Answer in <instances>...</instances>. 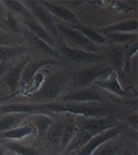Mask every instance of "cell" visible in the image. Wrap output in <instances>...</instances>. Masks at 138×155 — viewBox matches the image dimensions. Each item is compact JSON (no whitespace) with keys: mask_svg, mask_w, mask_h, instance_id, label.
Instances as JSON below:
<instances>
[{"mask_svg":"<svg viewBox=\"0 0 138 155\" xmlns=\"http://www.w3.org/2000/svg\"><path fill=\"white\" fill-rule=\"evenodd\" d=\"M108 38L111 39L116 44H126L128 42H133L136 39L137 34H126V33H112L108 34Z\"/></svg>","mask_w":138,"mask_h":155,"instance_id":"31","label":"cell"},{"mask_svg":"<svg viewBox=\"0 0 138 155\" xmlns=\"http://www.w3.org/2000/svg\"><path fill=\"white\" fill-rule=\"evenodd\" d=\"M10 68L12 66H9L7 63H0V77H2V75L7 73Z\"/></svg>","mask_w":138,"mask_h":155,"instance_id":"34","label":"cell"},{"mask_svg":"<svg viewBox=\"0 0 138 155\" xmlns=\"http://www.w3.org/2000/svg\"><path fill=\"white\" fill-rule=\"evenodd\" d=\"M63 102H104L106 98L98 91L94 85L83 89H77L65 93L61 99Z\"/></svg>","mask_w":138,"mask_h":155,"instance_id":"7","label":"cell"},{"mask_svg":"<svg viewBox=\"0 0 138 155\" xmlns=\"http://www.w3.org/2000/svg\"><path fill=\"white\" fill-rule=\"evenodd\" d=\"M101 35H108L112 33H126V34H136L137 31V19L131 18V19H126L123 21L116 23L111 26H108L104 28H100L97 31Z\"/></svg>","mask_w":138,"mask_h":155,"instance_id":"15","label":"cell"},{"mask_svg":"<svg viewBox=\"0 0 138 155\" xmlns=\"http://www.w3.org/2000/svg\"><path fill=\"white\" fill-rule=\"evenodd\" d=\"M26 5H28V9L31 10V15L34 18L38 21L46 31L50 33V35L55 38H60V31L58 29V23L55 20V17L52 16L47 9L42 5V2L37 1H27Z\"/></svg>","mask_w":138,"mask_h":155,"instance_id":"3","label":"cell"},{"mask_svg":"<svg viewBox=\"0 0 138 155\" xmlns=\"http://www.w3.org/2000/svg\"><path fill=\"white\" fill-rule=\"evenodd\" d=\"M91 138H92V136L90 135L88 132H85L83 128H81L80 126H79V129H77L75 136L73 137V140L70 142V144L65 147L66 152H67V153H73V152L75 153V152L79 151L81 147H83Z\"/></svg>","mask_w":138,"mask_h":155,"instance_id":"18","label":"cell"},{"mask_svg":"<svg viewBox=\"0 0 138 155\" xmlns=\"http://www.w3.org/2000/svg\"><path fill=\"white\" fill-rule=\"evenodd\" d=\"M2 4L10 12L24 16V18H33L34 17L31 15V10L27 8V6H25L24 2H20V1H17V0H5V1H2Z\"/></svg>","mask_w":138,"mask_h":155,"instance_id":"24","label":"cell"},{"mask_svg":"<svg viewBox=\"0 0 138 155\" xmlns=\"http://www.w3.org/2000/svg\"><path fill=\"white\" fill-rule=\"evenodd\" d=\"M58 29L60 33L63 34V36L65 37L67 41L73 42L75 45L80 47L85 48V51H91L92 53L97 52V46L96 44H93L91 41H89L84 35H82L80 31H77L75 28H73L70 25H64L62 23H58Z\"/></svg>","mask_w":138,"mask_h":155,"instance_id":"10","label":"cell"},{"mask_svg":"<svg viewBox=\"0 0 138 155\" xmlns=\"http://www.w3.org/2000/svg\"><path fill=\"white\" fill-rule=\"evenodd\" d=\"M25 47L17 44L10 46H0V63H7L8 61L25 53Z\"/></svg>","mask_w":138,"mask_h":155,"instance_id":"22","label":"cell"},{"mask_svg":"<svg viewBox=\"0 0 138 155\" xmlns=\"http://www.w3.org/2000/svg\"><path fill=\"white\" fill-rule=\"evenodd\" d=\"M123 147L125 145L121 142L112 138L106 143L101 144L91 155H118L123 150Z\"/></svg>","mask_w":138,"mask_h":155,"instance_id":"19","label":"cell"},{"mask_svg":"<svg viewBox=\"0 0 138 155\" xmlns=\"http://www.w3.org/2000/svg\"><path fill=\"white\" fill-rule=\"evenodd\" d=\"M111 70V68L108 64H97V65L90 66L88 69L81 70L75 73V79L73 80V85H77V89H83V88H89L93 85V83L106 74L108 71Z\"/></svg>","mask_w":138,"mask_h":155,"instance_id":"4","label":"cell"},{"mask_svg":"<svg viewBox=\"0 0 138 155\" xmlns=\"http://www.w3.org/2000/svg\"><path fill=\"white\" fill-rule=\"evenodd\" d=\"M45 106L56 114H70L85 118L111 117L115 111L111 106L104 102H52Z\"/></svg>","mask_w":138,"mask_h":155,"instance_id":"1","label":"cell"},{"mask_svg":"<svg viewBox=\"0 0 138 155\" xmlns=\"http://www.w3.org/2000/svg\"><path fill=\"white\" fill-rule=\"evenodd\" d=\"M119 126L118 120L113 117H104V118H92L91 120L83 121L80 127L83 128L85 132H88L93 137L99 135L101 133L106 132L108 129Z\"/></svg>","mask_w":138,"mask_h":155,"instance_id":"11","label":"cell"},{"mask_svg":"<svg viewBox=\"0 0 138 155\" xmlns=\"http://www.w3.org/2000/svg\"><path fill=\"white\" fill-rule=\"evenodd\" d=\"M36 132L35 130L34 126L31 124H24L20 125L18 127L14 128V129H10V130H7L2 134V137L6 138V140H21L26 136H29L31 134H34Z\"/></svg>","mask_w":138,"mask_h":155,"instance_id":"20","label":"cell"},{"mask_svg":"<svg viewBox=\"0 0 138 155\" xmlns=\"http://www.w3.org/2000/svg\"><path fill=\"white\" fill-rule=\"evenodd\" d=\"M63 130H64V125L62 124H52L50 129L47 130V137L48 140L54 144H60L62 140V135H63Z\"/></svg>","mask_w":138,"mask_h":155,"instance_id":"29","label":"cell"},{"mask_svg":"<svg viewBox=\"0 0 138 155\" xmlns=\"http://www.w3.org/2000/svg\"><path fill=\"white\" fill-rule=\"evenodd\" d=\"M54 63H56V62H55V61H52V60H39V61H34V62H31V61H29V62L26 64V66L24 68V71H23V73H21V79H20L19 88H18V90H17L16 93L25 94V92H26L27 89H28V87L31 85L34 77L37 74V72H38L39 70H42L43 68L50 66V65H52V64H54ZM15 94L9 96V97H7V98H4V99H1L0 101L9 99L10 97H14Z\"/></svg>","mask_w":138,"mask_h":155,"instance_id":"5","label":"cell"},{"mask_svg":"<svg viewBox=\"0 0 138 155\" xmlns=\"http://www.w3.org/2000/svg\"><path fill=\"white\" fill-rule=\"evenodd\" d=\"M24 24L26 26L29 31H31V35L36 36L38 38L43 39L44 42H46L47 44H50L51 46H54L55 45V41L52 36L50 35V33L46 31L45 28L43 27L42 25L35 19L34 17L33 18H24Z\"/></svg>","mask_w":138,"mask_h":155,"instance_id":"16","label":"cell"},{"mask_svg":"<svg viewBox=\"0 0 138 155\" xmlns=\"http://www.w3.org/2000/svg\"><path fill=\"white\" fill-rule=\"evenodd\" d=\"M94 87H99L101 89H104L108 92H111L120 98L127 97V90L123 89V87L118 80V74L115 70L108 71L107 73L100 77L94 83Z\"/></svg>","mask_w":138,"mask_h":155,"instance_id":"9","label":"cell"},{"mask_svg":"<svg viewBox=\"0 0 138 155\" xmlns=\"http://www.w3.org/2000/svg\"><path fill=\"white\" fill-rule=\"evenodd\" d=\"M123 128H125V126L119 125V126H117V127L110 128V129H108V130H106V132L101 133V134H99V135L93 136L83 147H81L79 151L75 152V154L74 155H91L93 152L96 151L97 148L99 147L101 144L106 143V142H108V140L115 138L117 135H119V134L123 130Z\"/></svg>","mask_w":138,"mask_h":155,"instance_id":"8","label":"cell"},{"mask_svg":"<svg viewBox=\"0 0 138 155\" xmlns=\"http://www.w3.org/2000/svg\"><path fill=\"white\" fill-rule=\"evenodd\" d=\"M126 48L121 45H115V46L111 47L110 50V53H109V58H110V61L117 68H123V60H125V52H126Z\"/></svg>","mask_w":138,"mask_h":155,"instance_id":"27","label":"cell"},{"mask_svg":"<svg viewBox=\"0 0 138 155\" xmlns=\"http://www.w3.org/2000/svg\"><path fill=\"white\" fill-rule=\"evenodd\" d=\"M28 37L31 39V42L34 43L39 50L43 51V52H44L45 54L48 55V56H51V58H58V60H61V58H63L60 52L55 51L53 46H51L50 44H47L46 42H44L43 39L38 38V37H36V36H34V35H31V33H29Z\"/></svg>","mask_w":138,"mask_h":155,"instance_id":"25","label":"cell"},{"mask_svg":"<svg viewBox=\"0 0 138 155\" xmlns=\"http://www.w3.org/2000/svg\"><path fill=\"white\" fill-rule=\"evenodd\" d=\"M31 125L34 126L35 130L38 133V136L43 137L47 134V130L50 129L51 125L53 124V120L50 116L45 114H34L31 116Z\"/></svg>","mask_w":138,"mask_h":155,"instance_id":"17","label":"cell"},{"mask_svg":"<svg viewBox=\"0 0 138 155\" xmlns=\"http://www.w3.org/2000/svg\"><path fill=\"white\" fill-rule=\"evenodd\" d=\"M60 50L62 52V56H65L71 62L77 63V64L99 63L102 60V58L96 53L80 50V48H74V47L70 46L67 44H63V43H60Z\"/></svg>","mask_w":138,"mask_h":155,"instance_id":"6","label":"cell"},{"mask_svg":"<svg viewBox=\"0 0 138 155\" xmlns=\"http://www.w3.org/2000/svg\"><path fill=\"white\" fill-rule=\"evenodd\" d=\"M137 51H138V44L136 42H134L130 46L128 47V50L125 52V60H123V68H121L123 74H125L126 72L129 71V69H130L131 58H133L134 55L137 54Z\"/></svg>","mask_w":138,"mask_h":155,"instance_id":"30","label":"cell"},{"mask_svg":"<svg viewBox=\"0 0 138 155\" xmlns=\"http://www.w3.org/2000/svg\"><path fill=\"white\" fill-rule=\"evenodd\" d=\"M2 20H4V4L2 1H0V29L2 26Z\"/></svg>","mask_w":138,"mask_h":155,"instance_id":"35","label":"cell"},{"mask_svg":"<svg viewBox=\"0 0 138 155\" xmlns=\"http://www.w3.org/2000/svg\"><path fill=\"white\" fill-rule=\"evenodd\" d=\"M28 62H29V60L24 58L23 61L18 62L15 66L10 68L9 71L6 73L5 82H6V84L8 85V88L12 90V94H15V93L17 92L18 88H19L21 73H23V71H24V68L26 66V64ZM12 94H10V96H12Z\"/></svg>","mask_w":138,"mask_h":155,"instance_id":"14","label":"cell"},{"mask_svg":"<svg viewBox=\"0 0 138 155\" xmlns=\"http://www.w3.org/2000/svg\"><path fill=\"white\" fill-rule=\"evenodd\" d=\"M14 38L10 35H8L6 31L0 29V46H10V45H15L12 44Z\"/></svg>","mask_w":138,"mask_h":155,"instance_id":"33","label":"cell"},{"mask_svg":"<svg viewBox=\"0 0 138 155\" xmlns=\"http://www.w3.org/2000/svg\"><path fill=\"white\" fill-rule=\"evenodd\" d=\"M25 119H26V115H20V114H8V115H5L0 119V130L7 132V130L14 129V128L20 126Z\"/></svg>","mask_w":138,"mask_h":155,"instance_id":"21","label":"cell"},{"mask_svg":"<svg viewBox=\"0 0 138 155\" xmlns=\"http://www.w3.org/2000/svg\"><path fill=\"white\" fill-rule=\"evenodd\" d=\"M79 126L75 125L74 123H69L67 125H64V130H63V135H62L61 144L63 147H66L70 144V142L73 140V137L75 136Z\"/></svg>","mask_w":138,"mask_h":155,"instance_id":"28","label":"cell"},{"mask_svg":"<svg viewBox=\"0 0 138 155\" xmlns=\"http://www.w3.org/2000/svg\"><path fill=\"white\" fill-rule=\"evenodd\" d=\"M7 25L14 33L18 34L20 31V24L16 19V17L12 15V12H7Z\"/></svg>","mask_w":138,"mask_h":155,"instance_id":"32","label":"cell"},{"mask_svg":"<svg viewBox=\"0 0 138 155\" xmlns=\"http://www.w3.org/2000/svg\"><path fill=\"white\" fill-rule=\"evenodd\" d=\"M48 109L45 105L42 104H26V102H14L8 105L0 106V113L1 114H20V115H27V114H47Z\"/></svg>","mask_w":138,"mask_h":155,"instance_id":"12","label":"cell"},{"mask_svg":"<svg viewBox=\"0 0 138 155\" xmlns=\"http://www.w3.org/2000/svg\"><path fill=\"white\" fill-rule=\"evenodd\" d=\"M42 5L52 14L53 17H58V18L64 20L66 23L73 24L72 26L77 25V24H81L80 21H79V19H77V15H75L72 10H70L69 8L55 5V4H53V2H51V1H42Z\"/></svg>","mask_w":138,"mask_h":155,"instance_id":"13","label":"cell"},{"mask_svg":"<svg viewBox=\"0 0 138 155\" xmlns=\"http://www.w3.org/2000/svg\"><path fill=\"white\" fill-rule=\"evenodd\" d=\"M6 147L14 153L15 155H45L42 152L37 151L33 147L25 146L23 144L15 143V142H8L6 143Z\"/></svg>","mask_w":138,"mask_h":155,"instance_id":"26","label":"cell"},{"mask_svg":"<svg viewBox=\"0 0 138 155\" xmlns=\"http://www.w3.org/2000/svg\"><path fill=\"white\" fill-rule=\"evenodd\" d=\"M0 155H6V151H5V148L0 147Z\"/></svg>","mask_w":138,"mask_h":155,"instance_id":"37","label":"cell"},{"mask_svg":"<svg viewBox=\"0 0 138 155\" xmlns=\"http://www.w3.org/2000/svg\"><path fill=\"white\" fill-rule=\"evenodd\" d=\"M71 87H73V78L70 77L69 74L58 72L47 78L42 88L36 93L31 94V98L37 101L54 100L66 92Z\"/></svg>","mask_w":138,"mask_h":155,"instance_id":"2","label":"cell"},{"mask_svg":"<svg viewBox=\"0 0 138 155\" xmlns=\"http://www.w3.org/2000/svg\"><path fill=\"white\" fill-rule=\"evenodd\" d=\"M118 155H135L133 152L129 150V148H127V147H123V150L120 153H119Z\"/></svg>","mask_w":138,"mask_h":155,"instance_id":"36","label":"cell"},{"mask_svg":"<svg viewBox=\"0 0 138 155\" xmlns=\"http://www.w3.org/2000/svg\"><path fill=\"white\" fill-rule=\"evenodd\" d=\"M70 26H72V25H70ZM73 28H75L77 31H79L82 34V35H84L89 41H91L93 44H107V39L104 36H102L101 34H99L97 31H93L91 28L89 27H85L83 25H81V24H77V25H74L72 26Z\"/></svg>","mask_w":138,"mask_h":155,"instance_id":"23","label":"cell"}]
</instances>
